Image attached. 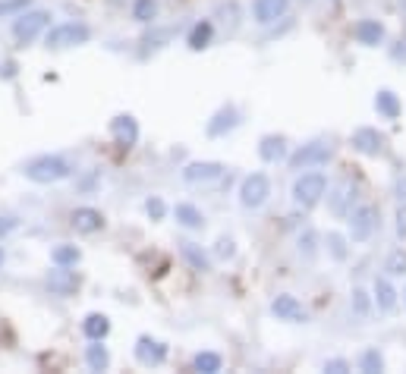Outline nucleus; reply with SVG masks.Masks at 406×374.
<instances>
[{
  "mask_svg": "<svg viewBox=\"0 0 406 374\" xmlns=\"http://www.w3.org/2000/svg\"><path fill=\"white\" fill-rule=\"evenodd\" d=\"M353 35H356V41L365 44V48H378L381 41H385L387 28H385V22H378V19H359L356 26H353Z\"/></svg>",
  "mask_w": 406,
  "mask_h": 374,
  "instance_id": "f3484780",
  "label": "nucleus"
},
{
  "mask_svg": "<svg viewBox=\"0 0 406 374\" xmlns=\"http://www.w3.org/2000/svg\"><path fill=\"white\" fill-rule=\"evenodd\" d=\"M324 371H330V374H346V371H350V365H346V359H328V362H324Z\"/></svg>",
  "mask_w": 406,
  "mask_h": 374,
  "instance_id": "58836bf2",
  "label": "nucleus"
},
{
  "mask_svg": "<svg viewBox=\"0 0 406 374\" xmlns=\"http://www.w3.org/2000/svg\"><path fill=\"white\" fill-rule=\"evenodd\" d=\"M136 359H139V365H145V368L161 365V362L167 359V346L161 340H155V337H139L136 340Z\"/></svg>",
  "mask_w": 406,
  "mask_h": 374,
  "instance_id": "2eb2a0df",
  "label": "nucleus"
},
{
  "mask_svg": "<svg viewBox=\"0 0 406 374\" xmlns=\"http://www.w3.org/2000/svg\"><path fill=\"white\" fill-rule=\"evenodd\" d=\"M330 157H334L330 142L315 139V142H306L299 151H293V154H290V170H312V167H324Z\"/></svg>",
  "mask_w": 406,
  "mask_h": 374,
  "instance_id": "f03ea898",
  "label": "nucleus"
},
{
  "mask_svg": "<svg viewBox=\"0 0 406 374\" xmlns=\"http://www.w3.org/2000/svg\"><path fill=\"white\" fill-rule=\"evenodd\" d=\"M0 75H3V79H13V75H16V63L7 60L3 66H0Z\"/></svg>",
  "mask_w": 406,
  "mask_h": 374,
  "instance_id": "79ce46f5",
  "label": "nucleus"
},
{
  "mask_svg": "<svg viewBox=\"0 0 406 374\" xmlns=\"http://www.w3.org/2000/svg\"><path fill=\"white\" fill-rule=\"evenodd\" d=\"M173 217H177L179 226H186V230H202V226H205V214H202L195 204H186V202L173 208Z\"/></svg>",
  "mask_w": 406,
  "mask_h": 374,
  "instance_id": "4be33fe9",
  "label": "nucleus"
},
{
  "mask_svg": "<svg viewBox=\"0 0 406 374\" xmlns=\"http://www.w3.org/2000/svg\"><path fill=\"white\" fill-rule=\"evenodd\" d=\"M220 365H224V359L218 353H199L193 359V371H202V374H218Z\"/></svg>",
  "mask_w": 406,
  "mask_h": 374,
  "instance_id": "cd10ccee",
  "label": "nucleus"
},
{
  "mask_svg": "<svg viewBox=\"0 0 406 374\" xmlns=\"http://www.w3.org/2000/svg\"><path fill=\"white\" fill-rule=\"evenodd\" d=\"M258 157L268 163H277L287 157V139L283 136H262V142H258Z\"/></svg>",
  "mask_w": 406,
  "mask_h": 374,
  "instance_id": "aec40b11",
  "label": "nucleus"
},
{
  "mask_svg": "<svg viewBox=\"0 0 406 374\" xmlns=\"http://www.w3.org/2000/svg\"><path fill=\"white\" fill-rule=\"evenodd\" d=\"M28 3H32V0H3V3H0V16H10V13H16V10H28Z\"/></svg>",
  "mask_w": 406,
  "mask_h": 374,
  "instance_id": "e433bc0d",
  "label": "nucleus"
},
{
  "mask_svg": "<svg viewBox=\"0 0 406 374\" xmlns=\"http://www.w3.org/2000/svg\"><path fill=\"white\" fill-rule=\"evenodd\" d=\"M372 293H375V305H378V312H394L400 302V293L391 286V280L387 277H378L372 286Z\"/></svg>",
  "mask_w": 406,
  "mask_h": 374,
  "instance_id": "6ab92c4d",
  "label": "nucleus"
},
{
  "mask_svg": "<svg viewBox=\"0 0 406 374\" xmlns=\"http://www.w3.org/2000/svg\"><path fill=\"white\" fill-rule=\"evenodd\" d=\"M240 126V110L233 107V104H227V107H220L218 114L208 120V126H205V132L211 139H220V136H227L230 130H236Z\"/></svg>",
  "mask_w": 406,
  "mask_h": 374,
  "instance_id": "4468645a",
  "label": "nucleus"
},
{
  "mask_svg": "<svg viewBox=\"0 0 406 374\" xmlns=\"http://www.w3.org/2000/svg\"><path fill=\"white\" fill-rule=\"evenodd\" d=\"M375 110H378V116H385V120H397L400 116V98L394 95L391 89H381L378 95H375Z\"/></svg>",
  "mask_w": 406,
  "mask_h": 374,
  "instance_id": "5701e85b",
  "label": "nucleus"
},
{
  "mask_svg": "<svg viewBox=\"0 0 406 374\" xmlns=\"http://www.w3.org/2000/svg\"><path fill=\"white\" fill-rule=\"evenodd\" d=\"M16 226H19V220H16V217H10V214H7V217H0V239L10 236Z\"/></svg>",
  "mask_w": 406,
  "mask_h": 374,
  "instance_id": "a19ab883",
  "label": "nucleus"
},
{
  "mask_svg": "<svg viewBox=\"0 0 406 374\" xmlns=\"http://www.w3.org/2000/svg\"><path fill=\"white\" fill-rule=\"evenodd\" d=\"M391 57L397 63H406V35H400V38H397V44L391 48Z\"/></svg>",
  "mask_w": 406,
  "mask_h": 374,
  "instance_id": "ea45409f",
  "label": "nucleus"
},
{
  "mask_svg": "<svg viewBox=\"0 0 406 374\" xmlns=\"http://www.w3.org/2000/svg\"><path fill=\"white\" fill-rule=\"evenodd\" d=\"M271 314H274L277 321H290V324H306V321H309V312L299 305L297 296H290V293H281L271 302Z\"/></svg>",
  "mask_w": 406,
  "mask_h": 374,
  "instance_id": "9b49d317",
  "label": "nucleus"
},
{
  "mask_svg": "<svg viewBox=\"0 0 406 374\" xmlns=\"http://www.w3.org/2000/svg\"><path fill=\"white\" fill-rule=\"evenodd\" d=\"M82 334L89 337V340H104V337L110 334V318L107 314H89V318L82 321Z\"/></svg>",
  "mask_w": 406,
  "mask_h": 374,
  "instance_id": "b1692460",
  "label": "nucleus"
},
{
  "mask_svg": "<svg viewBox=\"0 0 406 374\" xmlns=\"http://www.w3.org/2000/svg\"><path fill=\"white\" fill-rule=\"evenodd\" d=\"M359 368H362L365 374H378V371H385V355H381L378 349H365V353L359 355Z\"/></svg>",
  "mask_w": 406,
  "mask_h": 374,
  "instance_id": "c85d7f7f",
  "label": "nucleus"
},
{
  "mask_svg": "<svg viewBox=\"0 0 406 374\" xmlns=\"http://www.w3.org/2000/svg\"><path fill=\"white\" fill-rule=\"evenodd\" d=\"M89 38H91L89 26H82V22H63V26H54L44 35V44L51 51H67V48H76V44H85Z\"/></svg>",
  "mask_w": 406,
  "mask_h": 374,
  "instance_id": "7ed1b4c3",
  "label": "nucleus"
},
{
  "mask_svg": "<svg viewBox=\"0 0 406 374\" xmlns=\"http://www.w3.org/2000/svg\"><path fill=\"white\" fill-rule=\"evenodd\" d=\"M69 224H73V230H76V233L91 236V233H98L104 226V214L98 211V208H76V211H73V217H69Z\"/></svg>",
  "mask_w": 406,
  "mask_h": 374,
  "instance_id": "a211bd4d",
  "label": "nucleus"
},
{
  "mask_svg": "<svg viewBox=\"0 0 406 374\" xmlns=\"http://www.w3.org/2000/svg\"><path fill=\"white\" fill-rule=\"evenodd\" d=\"M297 245H299V255H306V258H312V255H315V233H312V230L299 233Z\"/></svg>",
  "mask_w": 406,
  "mask_h": 374,
  "instance_id": "f704fd0d",
  "label": "nucleus"
},
{
  "mask_svg": "<svg viewBox=\"0 0 406 374\" xmlns=\"http://www.w3.org/2000/svg\"><path fill=\"white\" fill-rule=\"evenodd\" d=\"M155 13H158V3H155V0H136V7H132V19L136 22H152Z\"/></svg>",
  "mask_w": 406,
  "mask_h": 374,
  "instance_id": "2f4dec72",
  "label": "nucleus"
},
{
  "mask_svg": "<svg viewBox=\"0 0 406 374\" xmlns=\"http://www.w3.org/2000/svg\"><path fill=\"white\" fill-rule=\"evenodd\" d=\"M328 252L334 261H346V255H350V249H346V236H340V233H328Z\"/></svg>",
  "mask_w": 406,
  "mask_h": 374,
  "instance_id": "c756f323",
  "label": "nucleus"
},
{
  "mask_svg": "<svg viewBox=\"0 0 406 374\" xmlns=\"http://www.w3.org/2000/svg\"><path fill=\"white\" fill-rule=\"evenodd\" d=\"M110 136L117 139V145H123V148H132V145L139 142V123L132 114H120L110 120Z\"/></svg>",
  "mask_w": 406,
  "mask_h": 374,
  "instance_id": "ddd939ff",
  "label": "nucleus"
},
{
  "mask_svg": "<svg viewBox=\"0 0 406 374\" xmlns=\"http://www.w3.org/2000/svg\"><path fill=\"white\" fill-rule=\"evenodd\" d=\"M145 211H148V217L161 220L164 217V202H161V198H148V202H145Z\"/></svg>",
  "mask_w": 406,
  "mask_h": 374,
  "instance_id": "4c0bfd02",
  "label": "nucleus"
},
{
  "mask_svg": "<svg viewBox=\"0 0 406 374\" xmlns=\"http://www.w3.org/2000/svg\"><path fill=\"white\" fill-rule=\"evenodd\" d=\"M290 10V0H255L252 3V16L258 26H271V22L283 19Z\"/></svg>",
  "mask_w": 406,
  "mask_h": 374,
  "instance_id": "dca6fc26",
  "label": "nucleus"
},
{
  "mask_svg": "<svg viewBox=\"0 0 406 374\" xmlns=\"http://www.w3.org/2000/svg\"><path fill=\"white\" fill-rule=\"evenodd\" d=\"M233 255H236V242L230 236H220L218 242H214V258L227 261V258H233Z\"/></svg>",
  "mask_w": 406,
  "mask_h": 374,
  "instance_id": "473e14b6",
  "label": "nucleus"
},
{
  "mask_svg": "<svg viewBox=\"0 0 406 374\" xmlns=\"http://www.w3.org/2000/svg\"><path fill=\"white\" fill-rule=\"evenodd\" d=\"M22 173H26L32 183H38V186H51V183L67 179L73 170H69V163L63 161L60 154H38V157H32V161L22 167Z\"/></svg>",
  "mask_w": 406,
  "mask_h": 374,
  "instance_id": "f257e3e1",
  "label": "nucleus"
},
{
  "mask_svg": "<svg viewBox=\"0 0 406 374\" xmlns=\"http://www.w3.org/2000/svg\"><path fill=\"white\" fill-rule=\"evenodd\" d=\"M324 192H328L324 173H303V177H297V183H293V202H297L299 208H315L324 198Z\"/></svg>",
  "mask_w": 406,
  "mask_h": 374,
  "instance_id": "20e7f679",
  "label": "nucleus"
},
{
  "mask_svg": "<svg viewBox=\"0 0 406 374\" xmlns=\"http://www.w3.org/2000/svg\"><path fill=\"white\" fill-rule=\"evenodd\" d=\"M403 305H406V286H403Z\"/></svg>",
  "mask_w": 406,
  "mask_h": 374,
  "instance_id": "49530a36",
  "label": "nucleus"
},
{
  "mask_svg": "<svg viewBox=\"0 0 406 374\" xmlns=\"http://www.w3.org/2000/svg\"><path fill=\"white\" fill-rule=\"evenodd\" d=\"M211 35H214V26H211L208 19L195 22V26H193V32H189V38H186L189 51H205L208 44H211Z\"/></svg>",
  "mask_w": 406,
  "mask_h": 374,
  "instance_id": "393cba45",
  "label": "nucleus"
},
{
  "mask_svg": "<svg viewBox=\"0 0 406 374\" xmlns=\"http://www.w3.org/2000/svg\"><path fill=\"white\" fill-rule=\"evenodd\" d=\"M271 195V183L265 173H249L246 179L240 183V204L249 208V211H258Z\"/></svg>",
  "mask_w": 406,
  "mask_h": 374,
  "instance_id": "39448f33",
  "label": "nucleus"
},
{
  "mask_svg": "<svg viewBox=\"0 0 406 374\" xmlns=\"http://www.w3.org/2000/svg\"><path fill=\"white\" fill-rule=\"evenodd\" d=\"M350 145H353V151H359V154H365V157H378L381 151H385V136H381L375 126H359L350 136Z\"/></svg>",
  "mask_w": 406,
  "mask_h": 374,
  "instance_id": "9d476101",
  "label": "nucleus"
},
{
  "mask_svg": "<svg viewBox=\"0 0 406 374\" xmlns=\"http://www.w3.org/2000/svg\"><path fill=\"white\" fill-rule=\"evenodd\" d=\"M394 192H397V198H400V202H406V177H400V179H397Z\"/></svg>",
  "mask_w": 406,
  "mask_h": 374,
  "instance_id": "37998d69",
  "label": "nucleus"
},
{
  "mask_svg": "<svg viewBox=\"0 0 406 374\" xmlns=\"http://www.w3.org/2000/svg\"><path fill=\"white\" fill-rule=\"evenodd\" d=\"M350 308L356 312V318H365V314H369V293H365V290H353Z\"/></svg>",
  "mask_w": 406,
  "mask_h": 374,
  "instance_id": "72a5a7b5",
  "label": "nucleus"
},
{
  "mask_svg": "<svg viewBox=\"0 0 406 374\" xmlns=\"http://www.w3.org/2000/svg\"><path fill=\"white\" fill-rule=\"evenodd\" d=\"M385 271H387V277H403V274H406V252H403V249H397V252L387 255Z\"/></svg>",
  "mask_w": 406,
  "mask_h": 374,
  "instance_id": "7c9ffc66",
  "label": "nucleus"
},
{
  "mask_svg": "<svg viewBox=\"0 0 406 374\" xmlns=\"http://www.w3.org/2000/svg\"><path fill=\"white\" fill-rule=\"evenodd\" d=\"M400 10H403V16H406V0H400Z\"/></svg>",
  "mask_w": 406,
  "mask_h": 374,
  "instance_id": "c03bdc74",
  "label": "nucleus"
},
{
  "mask_svg": "<svg viewBox=\"0 0 406 374\" xmlns=\"http://www.w3.org/2000/svg\"><path fill=\"white\" fill-rule=\"evenodd\" d=\"M220 177H224V163H218V161H193L183 167V179L189 186H208Z\"/></svg>",
  "mask_w": 406,
  "mask_h": 374,
  "instance_id": "1a4fd4ad",
  "label": "nucleus"
},
{
  "mask_svg": "<svg viewBox=\"0 0 406 374\" xmlns=\"http://www.w3.org/2000/svg\"><path fill=\"white\" fill-rule=\"evenodd\" d=\"M48 26H51V13H48V10H26L22 16H16L13 35L28 44V41H35Z\"/></svg>",
  "mask_w": 406,
  "mask_h": 374,
  "instance_id": "0eeeda50",
  "label": "nucleus"
},
{
  "mask_svg": "<svg viewBox=\"0 0 406 374\" xmlns=\"http://www.w3.org/2000/svg\"><path fill=\"white\" fill-rule=\"evenodd\" d=\"M394 230H397V236L406 242V202H400L397 211H394Z\"/></svg>",
  "mask_w": 406,
  "mask_h": 374,
  "instance_id": "c9c22d12",
  "label": "nucleus"
},
{
  "mask_svg": "<svg viewBox=\"0 0 406 374\" xmlns=\"http://www.w3.org/2000/svg\"><path fill=\"white\" fill-rule=\"evenodd\" d=\"M48 290L54 296H69L79 290V274L69 271L63 265H54V271H48Z\"/></svg>",
  "mask_w": 406,
  "mask_h": 374,
  "instance_id": "f8f14e48",
  "label": "nucleus"
},
{
  "mask_svg": "<svg viewBox=\"0 0 406 374\" xmlns=\"http://www.w3.org/2000/svg\"><path fill=\"white\" fill-rule=\"evenodd\" d=\"M346 217H350V239L353 242L372 239L375 226H378V208H372V204H359V208H353Z\"/></svg>",
  "mask_w": 406,
  "mask_h": 374,
  "instance_id": "423d86ee",
  "label": "nucleus"
},
{
  "mask_svg": "<svg viewBox=\"0 0 406 374\" xmlns=\"http://www.w3.org/2000/svg\"><path fill=\"white\" fill-rule=\"evenodd\" d=\"M85 365H89L91 371H104V368L110 365V355H107V349L101 346V340H91V346L85 349Z\"/></svg>",
  "mask_w": 406,
  "mask_h": 374,
  "instance_id": "bb28decb",
  "label": "nucleus"
},
{
  "mask_svg": "<svg viewBox=\"0 0 406 374\" xmlns=\"http://www.w3.org/2000/svg\"><path fill=\"white\" fill-rule=\"evenodd\" d=\"M324 195H328L330 214H337V217H346V214L353 211V202H356V183H353L350 177H344L340 183L330 186Z\"/></svg>",
  "mask_w": 406,
  "mask_h": 374,
  "instance_id": "6e6552de",
  "label": "nucleus"
},
{
  "mask_svg": "<svg viewBox=\"0 0 406 374\" xmlns=\"http://www.w3.org/2000/svg\"><path fill=\"white\" fill-rule=\"evenodd\" d=\"M0 265H3V249H0Z\"/></svg>",
  "mask_w": 406,
  "mask_h": 374,
  "instance_id": "a18cd8bd",
  "label": "nucleus"
},
{
  "mask_svg": "<svg viewBox=\"0 0 406 374\" xmlns=\"http://www.w3.org/2000/svg\"><path fill=\"white\" fill-rule=\"evenodd\" d=\"M179 255H183V261H186L193 271H199V274L211 271V258H208L195 242H179Z\"/></svg>",
  "mask_w": 406,
  "mask_h": 374,
  "instance_id": "412c9836",
  "label": "nucleus"
},
{
  "mask_svg": "<svg viewBox=\"0 0 406 374\" xmlns=\"http://www.w3.org/2000/svg\"><path fill=\"white\" fill-rule=\"evenodd\" d=\"M79 258H82V252H79L76 245H69V242L54 245V252H51V261H54V265H63V267H76Z\"/></svg>",
  "mask_w": 406,
  "mask_h": 374,
  "instance_id": "a878e982",
  "label": "nucleus"
}]
</instances>
